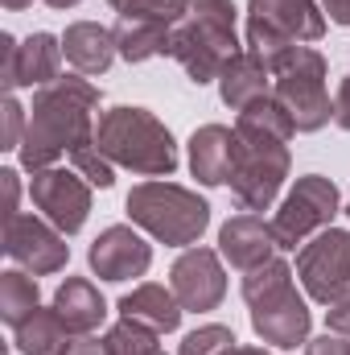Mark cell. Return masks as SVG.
Instances as JSON below:
<instances>
[{"instance_id":"obj_1","label":"cell","mask_w":350,"mask_h":355,"mask_svg":"<svg viewBox=\"0 0 350 355\" xmlns=\"http://www.w3.org/2000/svg\"><path fill=\"white\" fill-rule=\"evenodd\" d=\"M95 107H99V87L87 75H62L58 83L33 91L29 107V128L17 149L21 166L29 174L58 166L62 157H79L95 149Z\"/></svg>"},{"instance_id":"obj_2","label":"cell","mask_w":350,"mask_h":355,"mask_svg":"<svg viewBox=\"0 0 350 355\" xmlns=\"http://www.w3.org/2000/svg\"><path fill=\"white\" fill-rule=\"evenodd\" d=\"M95 145L111 166H124L140 178H174L177 141L149 107H107L95 128Z\"/></svg>"},{"instance_id":"obj_3","label":"cell","mask_w":350,"mask_h":355,"mask_svg":"<svg viewBox=\"0 0 350 355\" xmlns=\"http://www.w3.org/2000/svg\"><path fill=\"white\" fill-rule=\"evenodd\" d=\"M235 4L231 0H194L169 33V58L190 75V83L206 87L219 83L223 67L243 50L235 33Z\"/></svg>"},{"instance_id":"obj_4","label":"cell","mask_w":350,"mask_h":355,"mask_svg":"<svg viewBox=\"0 0 350 355\" xmlns=\"http://www.w3.org/2000/svg\"><path fill=\"white\" fill-rule=\"evenodd\" d=\"M124 211H128L132 227L149 232L165 248H194L202 240V232L210 227V202L198 190L165 182V178H149V182L132 186L124 198Z\"/></svg>"},{"instance_id":"obj_5","label":"cell","mask_w":350,"mask_h":355,"mask_svg":"<svg viewBox=\"0 0 350 355\" xmlns=\"http://www.w3.org/2000/svg\"><path fill=\"white\" fill-rule=\"evenodd\" d=\"M330 17L317 0H248V50L272 71L293 46L326 37Z\"/></svg>"},{"instance_id":"obj_6","label":"cell","mask_w":350,"mask_h":355,"mask_svg":"<svg viewBox=\"0 0 350 355\" xmlns=\"http://www.w3.org/2000/svg\"><path fill=\"white\" fill-rule=\"evenodd\" d=\"M326 75L330 67L313 46H293L272 67V95L284 103L297 132H322L334 120V99L326 87Z\"/></svg>"},{"instance_id":"obj_7","label":"cell","mask_w":350,"mask_h":355,"mask_svg":"<svg viewBox=\"0 0 350 355\" xmlns=\"http://www.w3.org/2000/svg\"><path fill=\"white\" fill-rule=\"evenodd\" d=\"M338 211H342V194H338V186L326 174L297 178V186L284 194L280 211L272 215V232H276L280 252H293V248L305 244L313 232H326Z\"/></svg>"},{"instance_id":"obj_8","label":"cell","mask_w":350,"mask_h":355,"mask_svg":"<svg viewBox=\"0 0 350 355\" xmlns=\"http://www.w3.org/2000/svg\"><path fill=\"white\" fill-rule=\"evenodd\" d=\"M288 145L272 141V137H243L239 132V153H235V170H231V190L239 198L243 211H268L288 178Z\"/></svg>"},{"instance_id":"obj_9","label":"cell","mask_w":350,"mask_h":355,"mask_svg":"<svg viewBox=\"0 0 350 355\" xmlns=\"http://www.w3.org/2000/svg\"><path fill=\"white\" fill-rule=\"evenodd\" d=\"M297 281L317 306H334L350 293V232L326 227L297 252Z\"/></svg>"},{"instance_id":"obj_10","label":"cell","mask_w":350,"mask_h":355,"mask_svg":"<svg viewBox=\"0 0 350 355\" xmlns=\"http://www.w3.org/2000/svg\"><path fill=\"white\" fill-rule=\"evenodd\" d=\"M29 198L42 211V219H50L62 236H79L91 219V182L79 170H37L29 182Z\"/></svg>"},{"instance_id":"obj_11","label":"cell","mask_w":350,"mask_h":355,"mask_svg":"<svg viewBox=\"0 0 350 355\" xmlns=\"http://www.w3.org/2000/svg\"><path fill=\"white\" fill-rule=\"evenodd\" d=\"M0 58H4V71H0V83L4 95H12L17 87H50L62 79V37L54 33H29L25 42H17L12 33H0Z\"/></svg>"},{"instance_id":"obj_12","label":"cell","mask_w":350,"mask_h":355,"mask_svg":"<svg viewBox=\"0 0 350 355\" xmlns=\"http://www.w3.org/2000/svg\"><path fill=\"white\" fill-rule=\"evenodd\" d=\"M4 252L33 277L62 272L66 261H71L66 236L42 215H12V219H4Z\"/></svg>"},{"instance_id":"obj_13","label":"cell","mask_w":350,"mask_h":355,"mask_svg":"<svg viewBox=\"0 0 350 355\" xmlns=\"http://www.w3.org/2000/svg\"><path fill=\"white\" fill-rule=\"evenodd\" d=\"M169 289L177 293L181 310L190 314H210L223 306L227 297V268H223V252L214 248H181V257L169 268Z\"/></svg>"},{"instance_id":"obj_14","label":"cell","mask_w":350,"mask_h":355,"mask_svg":"<svg viewBox=\"0 0 350 355\" xmlns=\"http://www.w3.org/2000/svg\"><path fill=\"white\" fill-rule=\"evenodd\" d=\"M248 314H252V331L280 352H297V347L309 343L313 314H309V302L297 293V285H284V289L268 293L260 302H252Z\"/></svg>"},{"instance_id":"obj_15","label":"cell","mask_w":350,"mask_h":355,"mask_svg":"<svg viewBox=\"0 0 350 355\" xmlns=\"http://www.w3.org/2000/svg\"><path fill=\"white\" fill-rule=\"evenodd\" d=\"M87 265L99 281H132L145 277L153 265V244L132 227V223H111L103 227L87 248Z\"/></svg>"},{"instance_id":"obj_16","label":"cell","mask_w":350,"mask_h":355,"mask_svg":"<svg viewBox=\"0 0 350 355\" xmlns=\"http://www.w3.org/2000/svg\"><path fill=\"white\" fill-rule=\"evenodd\" d=\"M219 252H223V261L231 268L252 272V268H260L264 261H272V257L280 252V244H276L272 223H264L260 215L243 211V215H231V219L219 227Z\"/></svg>"},{"instance_id":"obj_17","label":"cell","mask_w":350,"mask_h":355,"mask_svg":"<svg viewBox=\"0 0 350 355\" xmlns=\"http://www.w3.org/2000/svg\"><path fill=\"white\" fill-rule=\"evenodd\" d=\"M185 149H190V174L202 186H227L239 153V132L227 124H202L194 128Z\"/></svg>"},{"instance_id":"obj_18","label":"cell","mask_w":350,"mask_h":355,"mask_svg":"<svg viewBox=\"0 0 350 355\" xmlns=\"http://www.w3.org/2000/svg\"><path fill=\"white\" fill-rule=\"evenodd\" d=\"M62 54H66V62L75 67V75H87V79L107 75L111 62L120 58L111 29L99 25V21H75V25H66V33H62Z\"/></svg>"},{"instance_id":"obj_19","label":"cell","mask_w":350,"mask_h":355,"mask_svg":"<svg viewBox=\"0 0 350 355\" xmlns=\"http://www.w3.org/2000/svg\"><path fill=\"white\" fill-rule=\"evenodd\" d=\"M116 310H120V318H132V322H140V327H149L157 335H174L181 327V314H185L174 289L157 285V281H145L132 293H124L116 302Z\"/></svg>"},{"instance_id":"obj_20","label":"cell","mask_w":350,"mask_h":355,"mask_svg":"<svg viewBox=\"0 0 350 355\" xmlns=\"http://www.w3.org/2000/svg\"><path fill=\"white\" fill-rule=\"evenodd\" d=\"M264 95H272V71L264 67L252 50H239L223 67V75H219V99L231 112H243L248 103H256Z\"/></svg>"},{"instance_id":"obj_21","label":"cell","mask_w":350,"mask_h":355,"mask_svg":"<svg viewBox=\"0 0 350 355\" xmlns=\"http://www.w3.org/2000/svg\"><path fill=\"white\" fill-rule=\"evenodd\" d=\"M54 310L71 327V335H91L107 318V302H103V293L91 285L87 277H66L54 289Z\"/></svg>"},{"instance_id":"obj_22","label":"cell","mask_w":350,"mask_h":355,"mask_svg":"<svg viewBox=\"0 0 350 355\" xmlns=\"http://www.w3.org/2000/svg\"><path fill=\"white\" fill-rule=\"evenodd\" d=\"M169 33L174 25H161V21H145V17H120L111 25V37H116V54L124 62H149L157 54H169Z\"/></svg>"},{"instance_id":"obj_23","label":"cell","mask_w":350,"mask_h":355,"mask_svg":"<svg viewBox=\"0 0 350 355\" xmlns=\"http://www.w3.org/2000/svg\"><path fill=\"white\" fill-rule=\"evenodd\" d=\"M12 343L21 355H66L71 352V327L58 318V310H37L33 318H25L17 331H12Z\"/></svg>"},{"instance_id":"obj_24","label":"cell","mask_w":350,"mask_h":355,"mask_svg":"<svg viewBox=\"0 0 350 355\" xmlns=\"http://www.w3.org/2000/svg\"><path fill=\"white\" fill-rule=\"evenodd\" d=\"M42 310V289H37V277L25 272V268H8L0 272V322L4 327H21L25 318H33Z\"/></svg>"},{"instance_id":"obj_25","label":"cell","mask_w":350,"mask_h":355,"mask_svg":"<svg viewBox=\"0 0 350 355\" xmlns=\"http://www.w3.org/2000/svg\"><path fill=\"white\" fill-rule=\"evenodd\" d=\"M235 132H243V137H272V141H284L288 145L297 137V124H293V116L284 112V103L276 95H264V99L248 103L235 116Z\"/></svg>"},{"instance_id":"obj_26","label":"cell","mask_w":350,"mask_h":355,"mask_svg":"<svg viewBox=\"0 0 350 355\" xmlns=\"http://www.w3.org/2000/svg\"><path fill=\"white\" fill-rule=\"evenodd\" d=\"M103 343H107V355H161L157 331H149V327H140L132 318H120L103 335Z\"/></svg>"},{"instance_id":"obj_27","label":"cell","mask_w":350,"mask_h":355,"mask_svg":"<svg viewBox=\"0 0 350 355\" xmlns=\"http://www.w3.org/2000/svg\"><path fill=\"white\" fill-rule=\"evenodd\" d=\"M284 285H293V265L280 261V257H272V261H264L260 268L243 272V302L252 306V302H260V297L284 289Z\"/></svg>"},{"instance_id":"obj_28","label":"cell","mask_w":350,"mask_h":355,"mask_svg":"<svg viewBox=\"0 0 350 355\" xmlns=\"http://www.w3.org/2000/svg\"><path fill=\"white\" fill-rule=\"evenodd\" d=\"M235 343H239V339H235L231 327L206 322V327H198V331H190V335L181 339V352L177 355H227Z\"/></svg>"},{"instance_id":"obj_29","label":"cell","mask_w":350,"mask_h":355,"mask_svg":"<svg viewBox=\"0 0 350 355\" xmlns=\"http://www.w3.org/2000/svg\"><path fill=\"white\" fill-rule=\"evenodd\" d=\"M194 0H116L111 8L120 17H145V21H161V25H177L190 12Z\"/></svg>"},{"instance_id":"obj_30","label":"cell","mask_w":350,"mask_h":355,"mask_svg":"<svg viewBox=\"0 0 350 355\" xmlns=\"http://www.w3.org/2000/svg\"><path fill=\"white\" fill-rule=\"evenodd\" d=\"M25 112H29V107H21V103H17V95H4V107H0V116H4L0 149H21L25 128H29V116H25Z\"/></svg>"},{"instance_id":"obj_31","label":"cell","mask_w":350,"mask_h":355,"mask_svg":"<svg viewBox=\"0 0 350 355\" xmlns=\"http://www.w3.org/2000/svg\"><path fill=\"white\" fill-rule=\"evenodd\" d=\"M305 355H350V335L326 331V335H317V339L305 343Z\"/></svg>"},{"instance_id":"obj_32","label":"cell","mask_w":350,"mask_h":355,"mask_svg":"<svg viewBox=\"0 0 350 355\" xmlns=\"http://www.w3.org/2000/svg\"><path fill=\"white\" fill-rule=\"evenodd\" d=\"M326 331L334 335H350V293L338 297L334 306H326Z\"/></svg>"},{"instance_id":"obj_33","label":"cell","mask_w":350,"mask_h":355,"mask_svg":"<svg viewBox=\"0 0 350 355\" xmlns=\"http://www.w3.org/2000/svg\"><path fill=\"white\" fill-rule=\"evenodd\" d=\"M0 186H4V219L21 215V211H17V198H21V182H17V170H0Z\"/></svg>"},{"instance_id":"obj_34","label":"cell","mask_w":350,"mask_h":355,"mask_svg":"<svg viewBox=\"0 0 350 355\" xmlns=\"http://www.w3.org/2000/svg\"><path fill=\"white\" fill-rule=\"evenodd\" d=\"M334 124L342 132H350V71H347V79L338 83V95H334Z\"/></svg>"},{"instance_id":"obj_35","label":"cell","mask_w":350,"mask_h":355,"mask_svg":"<svg viewBox=\"0 0 350 355\" xmlns=\"http://www.w3.org/2000/svg\"><path fill=\"white\" fill-rule=\"evenodd\" d=\"M66 355H107V343L103 339H91V335H75V343H71Z\"/></svg>"},{"instance_id":"obj_36","label":"cell","mask_w":350,"mask_h":355,"mask_svg":"<svg viewBox=\"0 0 350 355\" xmlns=\"http://www.w3.org/2000/svg\"><path fill=\"white\" fill-rule=\"evenodd\" d=\"M317 4L334 25H350V0H317Z\"/></svg>"},{"instance_id":"obj_37","label":"cell","mask_w":350,"mask_h":355,"mask_svg":"<svg viewBox=\"0 0 350 355\" xmlns=\"http://www.w3.org/2000/svg\"><path fill=\"white\" fill-rule=\"evenodd\" d=\"M227 355H272V352H264V347H243V343H235Z\"/></svg>"},{"instance_id":"obj_38","label":"cell","mask_w":350,"mask_h":355,"mask_svg":"<svg viewBox=\"0 0 350 355\" xmlns=\"http://www.w3.org/2000/svg\"><path fill=\"white\" fill-rule=\"evenodd\" d=\"M0 4H4V8H8V12H25V8H29V4H33V0H0Z\"/></svg>"},{"instance_id":"obj_39","label":"cell","mask_w":350,"mask_h":355,"mask_svg":"<svg viewBox=\"0 0 350 355\" xmlns=\"http://www.w3.org/2000/svg\"><path fill=\"white\" fill-rule=\"evenodd\" d=\"M46 4H50V8H75L79 0H46Z\"/></svg>"},{"instance_id":"obj_40","label":"cell","mask_w":350,"mask_h":355,"mask_svg":"<svg viewBox=\"0 0 350 355\" xmlns=\"http://www.w3.org/2000/svg\"><path fill=\"white\" fill-rule=\"evenodd\" d=\"M347 215H350V202H347Z\"/></svg>"},{"instance_id":"obj_41","label":"cell","mask_w":350,"mask_h":355,"mask_svg":"<svg viewBox=\"0 0 350 355\" xmlns=\"http://www.w3.org/2000/svg\"><path fill=\"white\" fill-rule=\"evenodd\" d=\"M107 4H116V0H107Z\"/></svg>"},{"instance_id":"obj_42","label":"cell","mask_w":350,"mask_h":355,"mask_svg":"<svg viewBox=\"0 0 350 355\" xmlns=\"http://www.w3.org/2000/svg\"><path fill=\"white\" fill-rule=\"evenodd\" d=\"M161 355H165V352H161Z\"/></svg>"}]
</instances>
